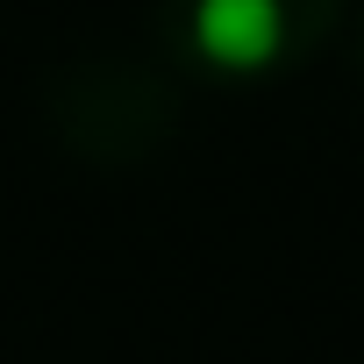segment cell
I'll return each instance as SVG.
<instances>
[{
	"label": "cell",
	"instance_id": "2",
	"mask_svg": "<svg viewBox=\"0 0 364 364\" xmlns=\"http://www.w3.org/2000/svg\"><path fill=\"white\" fill-rule=\"evenodd\" d=\"M178 58V79L200 86H272L321 58L350 0H150Z\"/></svg>",
	"mask_w": 364,
	"mask_h": 364
},
{
	"label": "cell",
	"instance_id": "1",
	"mask_svg": "<svg viewBox=\"0 0 364 364\" xmlns=\"http://www.w3.org/2000/svg\"><path fill=\"white\" fill-rule=\"evenodd\" d=\"M43 129L79 164H100V171L150 164L186 129V79L150 58L86 50V58L43 72Z\"/></svg>",
	"mask_w": 364,
	"mask_h": 364
}]
</instances>
